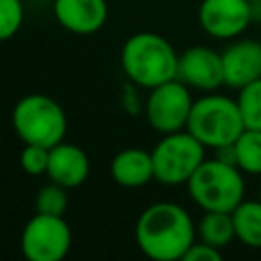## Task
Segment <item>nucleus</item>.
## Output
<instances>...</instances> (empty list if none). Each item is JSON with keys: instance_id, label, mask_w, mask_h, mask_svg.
I'll use <instances>...</instances> for the list:
<instances>
[{"instance_id": "obj_23", "label": "nucleus", "mask_w": 261, "mask_h": 261, "mask_svg": "<svg viewBox=\"0 0 261 261\" xmlns=\"http://www.w3.org/2000/svg\"><path fill=\"white\" fill-rule=\"evenodd\" d=\"M249 2H251L253 6H257V4H261V0H249Z\"/></svg>"}, {"instance_id": "obj_7", "label": "nucleus", "mask_w": 261, "mask_h": 261, "mask_svg": "<svg viewBox=\"0 0 261 261\" xmlns=\"http://www.w3.org/2000/svg\"><path fill=\"white\" fill-rule=\"evenodd\" d=\"M192 106L194 98L190 94V86L175 77L149 90L145 116L153 130L159 135H169L188 126Z\"/></svg>"}, {"instance_id": "obj_10", "label": "nucleus", "mask_w": 261, "mask_h": 261, "mask_svg": "<svg viewBox=\"0 0 261 261\" xmlns=\"http://www.w3.org/2000/svg\"><path fill=\"white\" fill-rule=\"evenodd\" d=\"M177 80L190 88L214 92L216 88L224 86L222 53L204 45L188 47L177 59Z\"/></svg>"}, {"instance_id": "obj_11", "label": "nucleus", "mask_w": 261, "mask_h": 261, "mask_svg": "<svg viewBox=\"0 0 261 261\" xmlns=\"http://www.w3.org/2000/svg\"><path fill=\"white\" fill-rule=\"evenodd\" d=\"M224 86L241 90L243 86L261 77V43L243 39L222 51Z\"/></svg>"}, {"instance_id": "obj_6", "label": "nucleus", "mask_w": 261, "mask_h": 261, "mask_svg": "<svg viewBox=\"0 0 261 261\" xmlns=\"http://www.w3.org/2000/svg\"><path fill=\"white\" fill-rule=\"evenodd\" d=\"M204 149L206 147L186 128L161 135V141L151 149L155 179L163 186L188 184L204 161Z\"/></svg>"}, {"instance_id": "obj_8", "label": "nucleus", "mask_w": 261, "mask_h": 261, "mask_svg": "<svg viewBox=\"0 0 261 261\" xmlns=\"http://www.w3.org/2000/svg\"><path fill=\"white\" fill-rule=\"evenodd\" d=\"M71 247V230L63 216L37 212L20 234V249L29 261H61Z\"/></svg>"}, {"instance_id": "obj_13", "label": "nucleus", "mask_w": 261, "mask_h": 261, "mask_svg": "<svg viewBox=\"0 0 261 261\" xmlns=\"http://www.w3.org/2000/svg\"><path fill=\"white\" fill-rule=\"evenodd\" d=\"M88 173H90V159L82 151V147L61 141L49 149V165L45 173L49 181H55L71 190L82 186L88 179Z\"/></svg>"}, {"instance_id": "obj_14", "label": "nucleus", "mask_w": 261, "mask_h": 261, "mask_svg": "<svg viewBox=\"0 0 261 261\" xmlns=\"http://www.w3.org/2000/svg\"><path fill=\"white\" fill-rule=\"evenodd\" d=\"M110 177L114 184L130 190L147 186L151 179H155L151 151L139 147H126L118 151L110 161Z\"/></svg>"}, {"instance_id": "obj_22", "label": "nucleus", "mask_w": 261, "mask_h": 261, "mask_svg": "<svg viewBox=\"0 0 261 261\" xmlns=\"http://www.w3.org/2000/svg\"><path fill=\"white\" fill-rule=\"evenodd\" d=\"M222 259V253L220 249L204 243V241H194L192 247L186 251L184 255V261H220Z\"/></svg>"}, {"instance_id": "obj_19", "label": "nucleus", "mask_w": 261, "mask_h": 261, "mask_svg": "<svg viewBox=\"0 0 261 261\" xmlns=\"http://www.w3.org/2000/svg\"><path fill=\"white\" fill-rule=\"evenodd\" d=\"M67 204H69L67 188L55 181L45 184L37 192V198H35V210L41 214H51V216H63L67 210Z\"/></svg>"}, {"instance_id": "obj_2", "label": "nucleus", "mask_w": 261, "mask_h": 261, "mask_svg": "<svg viewBox=\"0 0 261 261\" xmlns=\"http://www.w3.org/2000/svg\"><path fill=\"white\" fill-rule=\"evenodd\" d=\"M177 59L173 45L157 33L141 31L130 35L120 49L124 75L139 88L151 90L177 77Z\"/></svg>"}, {"instance_id": "obj_21", "label": "nucleus", "mask_w": 261, "mask_h": 261, "mask_svg": "<svg viewBox=\"0 0 261 261\" xmlns=\"http://www.w3.org/2000/svg\"><path fill=\"white\" fill-rule=\"evenodd\" d=\"M49 165V149L41 145H24L20 151V167L29 175H43L47 173Z\"/></svg>"}, {"instance_id": "obj_20", "label": "nucleus", "mask_w": 261, "mask_h": 261, "mask_svg": "<svg viewBox=\"0 0 261 261\" xmlns=\"http://www.w3.org/2000/svg\"><path fill=\"white\" fill-rule=\"evenodd\" d=\"M24 20V8L20 0H0V41L12 39Z\"/></svg>"}, {"instance_id": "obj_16", "label": "nucleus", "mask_w": 261, "mask_h": 261, "mask_svg": "<svg viewBox=\"0 0 261 261\" xmlns=\"http://www.w3.org/2000/svg\"><path fill=\"white\" fill-rule=\"evenodd\" d=\"M196 234L200 241L224 249L230 245V241L237 237L234 234V222L230 212H220V210H204V216L200 218L196 226Z\"/></svg>"}, {"instance_id": "obj_17", "label": "nucleus", "mask_w": 261, "mask_h": 261, "mask_svg": "<svg viewBox=\"0 0 261 261\" xmlns=\"http://www.w3.org/2000/svg\"><path fill=\"white\" fill-rule=\"evenodd\" d=\"M234 165L253 175H261V128H245L232 143Z\"/></svg>"}, {"instance_id": "obj_3", "label": "nucleus", "mask_w": 261, "mask_h": 261, "mask_svg": "<svg viewBox=\"0 0 261 261\" xmlns=\"http://www.w3.org/2000/svg\"><path fill=\"white\" fill-rule=\"evenodd\" d=\"M190 198L202 210L232 212L245 200L243 171L226 159H204L188 179Z\"/></svg>"}, {"instance_id": "obj_24", "label": "nucleus", "mask_w": 261, "mask_h": 261, "mask_svg": "<svg viewBox=\"0 0 261 261\" xmlns=\"http://www.w3.org/2000/svg\"><path fill=\"white\" fill-rule=\"evenodd\" d=\"M259 198H261V186H259Z\"/></svg>"}, {"instance_id": "obj_4", "label": "nucleus", "mask_w": 261, "mask_h": 261, "mask_svg": "<svg viewBox=\"0 0 261 261\" xmlns=\"http://www.w3.org/2000/svg\"><path fill=\"white\" fill-rule=\"evenodd\" d=\"M12 128L24 145L55 147L67 130V116L61 104L45 94H27L12 108Z\"/></svg>"}, {"instance_id": "obj_5", "label": "nucleus", "mask_w": 261, "mask_h": 261, "mask_svg": "<svg viewBox=\"0 0 261 261\" xmlns=\"http://www.w3.org/2000/svg\"><path fill=\"white\" fill-rule=\"evenodd\" d=\"M204 147L220 149L232 145L245 130V122L237 100L220 94H208L194 100L188 126Z\"/></svg>"}, {"instance_id": "obj_15", "label": "nucleus", "mask_w": 261, "mask_h": 261, "mask_svg": "<svg viewBox=\"0 0 261 261\" xmlns=\"http://www.w3.org/2000/svg\"><path fill=\"white\" fill-rule=\"evenodd\" d=\"M237 239L253 249H261V198L243 200L232 212Z\"/></svg>"}, {"instance_id": "obj_1", "label": "nucleus", "mask_w": 261, "mask_h": 261, "mask_svg": "<svg viewBox=\"0 0 261 261\" xmlns=\"http://www.w3.org/2000/svg\"><path fill=\"white\" fill-rule=\"evenodd\" d=\"M139 249L153 261H177L196 241V226L186 208L173 202L147 206L135 226Z\"/></svg>"}, {"instance_id": "obj_18", "label": "nucleus", "mask_w": 261, "mask_h": 261, "mask_svg": "<svg viewBox=\"0 0 261 261\" xmlns=\"http://www.w3.org/2000/svg\"><path fill=\"white\" fill-rule=\"evenodd\" d=\"M237 104L245 128H261V77L239 90Z\"/></svg>"}, {"instance_id": "obj_12", "label": "nucleus", "mask_w": 261, "mask_h": 261, "mask_svg": "<svg viewBox=\"0 0 261 261\" xmlns=\"http://www.w3.org/2000/svg\"><path fill=\"white\" fill-rule=\"evenodd\" d=\"M57 22L73 35L98 33L108 18L106 0H53Z\"/></svg>"}, {"instance_id": "obj_9", "label": "nucleus", "mask_w": 261, "mask_h": 261, "mask_svg": "<svg viewBox=\"0 0 261 261\" xmlns=\"http://www.w3.org/2000/svg\"><path fill=\"white\" fill-rule=\"evenodd\" d=\"M253 18L249 0H202L198 8L200 27L214 39L239 37Z\"/></svg>"}]
</instances>
